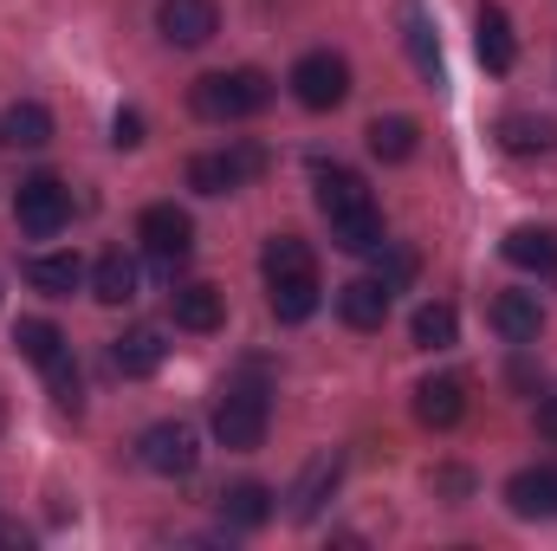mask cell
I'll use <instances>...</instances> for the list:
<instances>
[{"label":"cell","instance_id":"3957f363","mask_svg":"<svg viewBox=\"0 0 557 551\" xmlns=\"http://www.w3.org/2000/svg\"><path fill=\"white\" fill-rule=\"evenodd\" d=\"M267 421H273V403H267L260 370L221 383V396H214V441H221V448H234V454L260 448V441H267Z\"/></svg>","mask_w":557,"mask_h":551},{"label":"cell","instance_id":"7c38bea8","mask_svg":"<svg viewBox=\"0 0 557 551\" xmlns=\"http://www.w3.org/2000/svg\"><path fill=\"white\" fill-rule=\"evenodd\" d=\"M486 318H493V331H499L506 344H539V331H545V305H539V292H499Z\"/></svg>","mask_w":557,"mask_h":551},{"label":"cell","instance_id":"ba28073f","mask_svg":"<svg viewBox=\"0 0 557 551\" xmlns=\"http://www.w3.org/2000/svg\"><path fill=\"white\" fill-rule=\"evenodd\" d=\"M137 241H143V254H149L162 273H175V267L195 254V221H188L175 201H156V208H143Z\"/></svg>","mask_w":557,"mask_h":551},{"label":"cell","instance_id":"484cf974","mask_svg":"<svg viewBox=\"0 0 557 551\" xmlns=\"http://www.w3.org/2000/svg\"><path fill=\"white\" fill-rule=\"evenodd\" d=\"M363 137H370V156H383V162H409V156L421 149L416 118H376Z\"/></svg>","mask_w":557,"mask_h":551},{"label":"cell","instance_id":"30bf717a","mask_svg":"<svg viewBox=\"0 0 557 551\" xmlns=\"http://www.w3.org/2000/svg\"><path fill=\"white\" fill-rule=\"evenodd\" d=\"M337 480H344V454H337V448L311 454V461H305V474L292 480V519H318V513H324V500L337 493Z\"/></svg>","mask_w":557,"mask_h":551},{"label":"cell","instance_id":"52a82bcc","mask_svg":"<svg viewBox=\"0 0 557 551\" xmlns=\"http://www.w3.org/2000/svg\"><path fill=\"white\" fill-rule=\"evenodd\" d=\"M260 169H267V149H253V143L208 149V156H188V188H195V195H234V188L253 182Z\"/></svg>","mask_w":557,"mask_h":551},{"label":"cell","instance_id":"5bb4252c","mask_svg":"<svg viewBox=\"0 0 557 551\" xmlns=\"http://www.w3.org/2000/svg\"><path fill=\"white\" fill-rule=\"evenodd\" d=\"M506 506L519 519H557V467H525L506 480Z\"/></svg>","mask_w":557,"mask_h":551},{"label":"cell","instance_id":"f1b7e54d","mask_svg":"<svg viewBox=\"0 0 557 551\" xmlns=\"http://www.w3.org/2000/svg\"><path fill=\"white\" fill-rule=\"evenodd\" d=\"M260 273H267V279L318 273V260H311V247H305L298 234H273V241H267V254H260Z\"/></svg>","mask_w":557,"mask_h":551},{"label":"cell","instance_id":"d4e9b609","mask_svg":"<svg viewBox=\"0 0 557 551\" xmlns=\"http://www.w3.org/2000/svg\"><path fill=\"white\" fill-rule=\"evenodd\" d=\"M0 143H13V149H46V143H52V111H46V105H7Z\"/></svg>","mask_w":557,"mask_h":551},{"label":"cell","instance_id":"4316f807","mask_svg":"<svg viewBox=\"0 0 557 551\" xmlns=\"http://www.w3.org/2000/svg\"><path fill=\"white\" fill-rule=\"evenodd\" d=\"M409 338H416L421 351H447V344L460 338V311H454L447 298H428L416 311V325H409Z\"/></svg>","mask_w":557,"mask_h":551},{"label":"cell","instance_id":"9c48e42d","mask_svg":"<svg viewBox=\"0 0 557 551\" xmlns=\"http://www.w3.org/2000/svg\"><path fill=\"white\" fill-rule=\"evenodd\" d=\"M156 26L169 46H208L221 33V7L214 0H162L156 7Z\"/></svg>","mask_w":557,"mask_h":551},{"label":"cell","instance_id":"ac0fdd59","mask_svg":"<svg viewBox=\"0 0 557 551\" xmlns=\"http://www.w3.org/2000/svg\"><path fill=\"white\" fill-rule=\"evenodd\" d=\"M169 311H175V325L182 331H221V318H227V305H221V292L214 285H175L169 292Z\"/></svg>","mask_w":557,"mask_h":551},{"label":"cell","instance_id":"44dd1931","mask_svg":"<svg viewBox=\"0 0 557 551\" xmlns=\"http://www.w3.org/2000/svg\"><path fill=\"white\" fill-rule=\"evenodd\" d=\"M267 298H273V318H278V325H305V318L318 311V298H324V285H318V273L267 279Z\"/></svg>","mask_w":557,"mask_h":551},{"label":"cell","instance_id":"9a60e30c","mask_svg":"<svg viewBox=\"0 0 557 551\" xmlns=\"http://www.w3.org/2000/svg\"><path fill=\"white\" fill-rule=\"evenodd\" d=\"M473 52H480V65H486V72H512V65H519V39H512V20H506V7H480Z\"/></svg>","mask_w":557,"mask_h":551},{"label":"cell","instance_id":"4dcf8cb0","mask_svg":"<svg viewBox=\"0 0 557 551\" xmlns=\"http://www.w3.org/2000/svg\"><path fill=\"white\" fill-rule=\"evenodd\" d=\"M111 143H117V149H137L143 143V118L137 111H117V118H111Z\"/></svg>","mask_w":557,"mask_h":551},{"label":"cell","instance_id":"8992f818","mask_svg":"<svg viewBox=\"0 0 557 551\" xmlns=\"http://www.w3.org/2000/svg\"><path fill=\"white\" fill-rule=\"evenodd\" d=\"M292 98L305 111H337L350 98V59L344 52H305L292 65Z\"/></svg>","mask_w":557,"mask_h":551},{"label":"cell","instance_id":"6da1fadb","mask_svg":"<svg viewBox=\"0 0 557 551\" xmlns=\"http://www.w3.org/2000/svg\"><path fill=\"white\" fill-rule=\"evenodd\" d=\"M311 188H318V208H324L331 241H337L344 254H383V247H389V241H383V208H376V195H370V182H363L357 169L318 162V169H311Z\"/></svg>","mask_w":557,"mask_h":551},{"label":"cell","instance_id":"5b68a950","mask_svg":"<svg viewBox=\"0 0 557 551\" xmlns=\"http://www.w3.org/2000/svg\"><path fill=\"white\" fill-rule=\"evenodd\" d=\"M137 461L149 474H162V480H188L201 467V434L188 421H149L137 441Z\"/></svg>","mask_w":557,"mask_h":551},{"label":"cell","instance_id":"603a6c76","mask_svg":"<svg viewBox=\"0 0 557 551\" xmlns=\"http://www.w3.org/2000/svg\"><path fill=\"white\" fill-rule=\"evenodd\" d=\"M91 298H98V305H131V298H137V260H131L124 247L98 254V267H91Z\"/></svg>","mask_w":557,"mask_h":551},{"label":"cell","instance_id":"83f0119b","mask_svg":"<svg viewBox=\"0 0 557 551\" xmlns=\"http://www.w3.org/2000/svg\"><path fill=\"white\" fill-rule=\"evenodd\" d=\"M13 344H20V357H26V364H39V370L65 357V331H59L52 318H20V331H13Z\"/></svg>","mask_w":557,"mask_h":551},{"label":"cell","instance_id":"1f68e13d","mask_svg":"<svg viewBox=\"0 0 557 551\" xmlns=\"http://www.w3.org/2000/svg\"><path fill=\"white\" fill-rule=\"evenodd\" d=\"M539 428H545V434L557 441V396H545V409H539Z\"/></svg>","mask_w":557,"mask_h":551},{"label":"cell","instance_id":"4fadbf2b","mask_svg":"<svg viewBox=\"0 0 557 551\" xmlns=\"http://www.w3.org/2000/svg\"><path fill=\"white\" fill-rule=\"evenodd\" d=\"M162 357H169V344H162L156 325H131L124 338H111V370L117 377H156Z\"/></svg>","mask_w":557,"mask_h":551},{"label":"cell","instance_id":"cb8c5ba5","mask_svg":"<svg viewBox=\"0 0 557 551\" xmlns=\"http://www.w3.org/2000/svg\"><path fill=\"white\" fill-rule=\"evenodd\" d=\"M506 260L525 267V273H539V279H557V234H545V228H512L506 234Z\"/></svg>","mask_w":557,"mask_h":551},{"label":"cell","instance_id":"2e32d148","mask_svg":"<svg viewBox=\"0 0 557 551\" xmlns=\"http://www.w3.org/2000/svg\"><path fill=\"white\" fill-rule=\"evenodd\" d=\"M416 415L428 428H454L467 415V377H428V383H416Z\"/></svg>","mask_w":557,"mask_h":551},{"label":"cell","instance_id":"ffe728a7","mask_svg":"<svg viewBox=\"0 0 557 551\" xmlns=\"http://www.w3.org/2000/svg\"><path fill=\"white\" fill-rule=\"evenodd\" d=\"M26 285L46 292V298H72L85 285V260L78 254H33L26 260Z\"/></svg>","mask_w":557,"mask_h":551},{"label":"cell","instance_id":"f546056e","mask_svg":"<svg viewBox=\"0 0 557 551\" xmlns=\"http://www.w3.org/2000/svg\"><path fill=\"white\" fill-rule=\"evenodd\" d=\"M46 383H52V403H59V409L78 415V364H72V351H65L59 364H46Z\"/></svg>","mask_w":557,"mask_h":551},{"label":"cell","instance_id":"e0dca14e","mask_svg":"<svg viewBox=\"0 0 557 551\" xmlns=\"http://www.w3.org/2000/svg\"><path fill=\"white\" fill-rule=\"evenodd\" d=\"M403 46H409V59H416L421 78L441 85V39H434V20H428L421 0H403Z\"/></svg>","mask_w":557,"mask_h":551},{"label":"cell","instance_id":"8fae6325","mask_svg":"<svg viewBox=\"0 0 557 551\" xmlns=\"http://www.w3.org/2000/svg\"><path fill=\"white\" fill-rule=\"evenodd\" d=\"M337 318L350 331H383L389 325V285L383 279H350L337 285Z\"/></svg>","mask_w":557,"mask_h":551},{"label":"cell","instance_id":"d6986e66","mask_svg":"<svg viewBox=\"0 0 557 551\" xmlns=\"http://www.w3.org/2000/svg\"><path fill=\"white\" fill-rule=\"evenodd\" d=\"M267 519H273V487H260V480H234V487L221 493V526L253 532V526H267Z\"/></svg>","mask_w":557,"mask_h":551},{"label":"cell","instance_id":"7402d4cb","mask_svg":"<svg viewBox=\"0 0 557 551\" xmlns=\"http://www.w3.org/2000/svg\"><path fill=\"white\" fill-rule=\"evenodd\" d=\"M499 149L506 156H545V149H557V124L552 118H532V111H512V118H499Z\"/></svg>","mask_w":557,"mask_h":551},{"label":"cell","instance_id":"277c9868","mask_svg":"<svg viewBox=\"0 0 557 551\" xmlns=\"http://www.w3.org/2000/svg\"><path fill=\"white\" fill-rule=\"evenodd\" d=\"M13 221H20V234H33V241L65 234V221H72V188H65L59 175H26V182L13 188Z\"/></svg>","mask_w":557,"mask_h":551},{"label":"cell","instance_id":"7a4b0ae2","mask_svg":"<svg viewBox=\"0 0 557 551\" xmlns=\"http://www.w3.org/2000/svg\"><path fill=\"white\" fill-rule=\"evenodd\" d=\"M188 105H195V118H208V124H240V118H260V111L273 105V78H267L260 65L208 72V78H195Z\"/></svg>","mask_w":557,"mask_h":551},{"label":"cell","instance_id":"d6a6232c","mask_svg":"<svg viewBox=\"0 0 557 551\" xmlns=\"http://www.w3.org/2000/svg\"><path fill=\"white\" fill-rule=\"evenodd\" d=\"M0 428H7V396H0Z\"/></svg>","mask_w":557,"mask_h":551}]
</instances>
